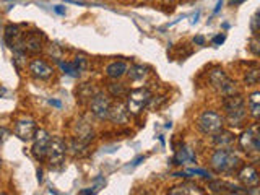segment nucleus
Returning <instances> with one entry per match:
<instances>
[{"instance_id": "nucleus-1", "label": "nucleus", "mask_w": 260, "mask_h": 195, "mask_svg": "<svg viewBox=\"0 0 260 195\" xmlns=\"http://www.w3.org/2000/svg\"><path fill=\"white\" fill-rule=\"evenodd\" d=\"M223 108L226 112V120L231 127L244 125V122H246V117H247V106L239 93L224 96Z\"/></svg>"}, {"instance_id": "nucleus-2", "label": "nucleus", "mask_w": 260, "mask_h": 195, "mask_svg": "<svg viewBox=\"0 0 260 195\" xmlns=\"http://www.w3.org/2000/svg\"><path fill=\"white\" fill-rule=\"evenodd\" d=\"M210 165L216 174H231L241 168V159L231 148H218L211 156Z\"/></svg>"}, {"instance_id": "nucleus-3", "label": "nucleus", "mask_w": 260, "mask_h": 195, "mask_svg": "<svg viewBox=\"0 0 260 195\" xmlns=\"http://www.w3.org/2000/svg\"><path fill=\"white\" fill-rule=\"evenodd\" d=\"M151 91L148 88H137L127 93V111L130 116H138L151 103Z\"/></svg>"}, {"instance_id": "nucleus-4", "label": "nucleus", "mask_w": 260, "mask_h": 195, "mask_svg": "<svg viewBox=\"0 0 260 195\" xmlns=\"http://www.w3.org/2000/svg\"><path fill=\"white\" fill-rule=\"evenodd\" d=\"M67 143L62 137H51V142H49V148H47V165L51 169H59L62 168L65 156H67Z\"/></svg>"}, {"instance_id": "nucleus-5", "label": "nucleus", "mask_w": 260, "mask_h": 195, "mask_svg": "<svg viewBox=\"0 0 260 195\" xmlns=\"http://www.w3.org/2000/svg\"><path fill=\"white\" fill-rule=\"evenodd\" d=\"M210 83L219 94H223V96L238 93V85H236V81L228 77L223 72V69H219V67L210 72Z\"/></svg>"}, {"instance_id": "nucleus-6", "label": "nucleus", "mask_w": 260, "mask_h": 195, "mask_svg": "<svg viewBox=\"0 0 260 195\" xmlns=\"http://www.w3.org/2000/svg\"><path fill=\"white\" fill-rule=\"evenodd\" d=\"M223 125H224V119L215 111H205L199 117V128L207 135H215L223 128Z\"/></svg>"}, {"instance_id": "nucleus-7", "label": "nucleus", "mask_w": 260, "mask_h": 195, "mask_svg": "<svg viewBox=\"0 0 260 195\" xmlns=\"http://www.w3.org/2000/svg\"><path fill=\"white\" fill-rule=\"evenodd\" d=\"M239 146L242 151L247 154H257L260 151V135H258V127L257 124L244 130L239 137Z\"/></svg>"}, {"instance_id": "nucleus-8", "label": "nucleus", "mask_w": 260, "mask_h": 195, "mask_svg": "<svg viewBox=\"0 0 260 195\" xmlns=\"http://www.w3.org/2000/svg\"><path fill=\"white\" fill-rule=\"evenodd\" d=\"M32 156H35L38 161H44L46 154H47V148H49V142H51V135H49L47 130L44 128H38L35 137H32Z\"/></svg>"}, {"instance_id": "nucleus-9", "label": "nucleus", "mask_w": 260, "mask_h": 195, "mask_svg": "<svg viewBox=\"0 0 260 195\" xmlns=\"http://www.w3.org/2000/svg\"><path fill=\"white\" fill-rule=\"evenodd\" d=\"M36 122L32 117H20L18 120L15 122V128H13V134L20 138L23 142H29L32 140V137L36 134Z\"/></svg>"}, {"instance_id": "nucleus-10", "label": "nucleus", "mask_w": 260, "mask_h": 195, "mask_svg": "<svg viewBox=\"0 0 260 195\" xmlns=\"http://www.w3.org/2000/svg\"><path fill=\"white\" fill-rule=\"evenodd\" d=\"M111 98L104 93H96L91 98V103H89V109L91 114L96 116L98 119H108L109 116V109H111Z\"/></svg>"}, {"instance_id": "nucleus-11", "label": "nucleus", "mask_w": 260, "mask_h": 195, "mask_svg": "<svg viewBox=\"0 0 260 195\" xmlns=\"http://www.w3.org/2000/svg\"><path fill=\"white\" fill-rule=\"evenodd\" d=\"M24 32H21L20 26L16 24H8L5 28V43L8 47H12L15 52H23L21 51V41H23Z\"/></svg>"}, {"instance_id": "nucleus-12", "label": "nucleus", "mask_w": 260, "mask_h": 195, "mask_svg": "<svg viewBox=\"0 0 260 195\" xmlns=\"http://www.w3.org/2000/svg\"><path fill=\"white\" fill-rule=\"evenodd\" d=\"M208 189L215 193H247V189L231 182H224L221 179H213L208 184Z\"/></svg>"}, {"instance_id": "nucleus-13", "label": "nucleus", "mask_w": 260, "mask_h": 195, "mask_svg": "<svg viewBox=\"0 0 260 195\" xmlns=\"http://www.w3.org/2000/svg\"><path fill=\"white\" fill-rule=\"evenodd\" d=\"M41 36L38 31H32V32H28V35L23 36V41H21V51L23 52H28V54H38L41 52V49H43V41H41Z\"/></svg>"}, {"instance_id": "nucleus-14", "label": "nucleus", "mask_w": 260, "mask_h": 195, "mask_svg": "<svg viewBox=\"0 0 260 195\" xmlns=\"http://www.w3.org/2000/svg\"><path fill=\"white\" fill-rule=\"evenodd\" d=\"M29 73L38 80H47L52 77L54 69L43 59H35L29 62Z\"/></svg>"}, {"instance_id": "nucleus-15", "label": "nucleus", "mask_w": 260, "mask_h": 195, "mask_svg": "<svg viewBox=\"0 0 260 195\" xmlns=\"http://www.w3.org/2000/svg\"><path fill=\"white\" fill-rule=\"evenodd\" d=\"M238 179L239 182L246 187H257L258 182H260V177H258V173L254 166H244L239 173H238Z\"/></svg>"}, {"instance_id": "nucleus-16", "label": "nucleus", "mask_w": 260, "mask_h": 195, "mask_svg": "<svg viewBox=\"0 0 260 195\" xmlns=\"http://www.w3.org/2000/svg\"><path fill=\"white\" fill-rule=\"evenodd\" d=\"M128 111H127V106L124 103H117V104H111V109H109V116L108 119L114 124H127L128 120Z\"/></svg>"}, {"instance_id": "nucleus-17", "label": "nucleus", "mask_w": 260, "mask_h": 195, "mask_svg": "<svg viewBox=\"0 0 260 195\" xmlns=\"http://www.w3.org/2000/svg\"><path fill=\"white\" fill-rule=\"evenodd\" d=\"M171 195H202L203 189H200L199 185H195L192 182H184V184H179L174 185L173 189H169Z\"/></svg>"}, {"instance_id": "nucleus-18", "label": "nucleus", "mask_w": 260, "mask_h": 195, "mask_svg": "<svg viewBox=\"0 0 260 195\" xmlns=\"http://www.w3.org/2000/svg\"><path fill=\"white\" fill-rule=\"evenodd\" d=\"M234 142H236V135L231 132H224L223 128L219 130V132H216L213 137V143L218 148H231Z\"/></svg>"}, {"instance_id": "nucleus-19", "label": "nucleus", "mask_w": 260, "mask_h": 195, "mask_svg": "<svg viewBox=\"0 0 260 195\" xmlns=\"http://www.w3.org/2000/svg\"><path fill=\"white\" fill-rule=\"evenodd\" d=\"M127 63L125 62H112L109 63L108 67H106V75H108L109 78H114L117 80L120 77H124L127 73Z\"/></svg>"}, {"instance_id": "nucleus-20", "label": "nucleus", "mask_w": 260, "mask_h": 195, "mask_svg": "<svg viewBox=\"0 0 260 195\" xmlns=\"http://www.w3.org/2000/svg\"><path fill=\"white\" fill-rule=\"evenodd\" d=\"M247 108L250 111V116L254 119H258L260 117V93L258 91H254L247 100Z\"/></svg>"}, {"instance_id": "nucleus-21", "label": "nucleus", "mask_w": 260, "mask_h": 195, "mask_svg": "<svg viewBox=\"0 0 260 195\" xmlns=\"http://www.w3.org/2000/svg\"><path fill=\"white\" fill-rule=\"evenodd\" d=\"M189 161H195V154L192 153L190 148L182 146L181 150H177L174 156V165H185V162H189Z\"/></svg>"}, {"instance_id": "nucleus-22", "label": "nucleus", "mask_w": 260, "mask_h": 195, "mask_svg": "<svg viewBox=\"0 0 260 195\" xmlns=\"http://www.w3.org/2000/svg\"><path fill=\"white\" fill-rule=\"evenodd\" d=\"M127 73H128L130 80L138 81V80H143L146 77V73H148V69H146L145 65H134V67L127 69Z\"/></svg>"}, {"instance_id": "nucleus-23", "label": "nucleus", "mask_w": 260, "mask_h": 195, "mask_svg": "<svg viewBox=\"0 0 260 195\" xmlns=\"http://www.w3.org/2000/svg\"><path fill=\"white\" fill-rule=\"evenodd\" d=\"M108 89H109V94L112 98H117V100H120V98H125L127 96V88L122 85V83H109L108 85Z\"/></svg>"}, {"instance_id": "nucleus-24", "label": "nucleus", "mask_w": 260, "mask_h": 195, "mask_svg": "<svg viewBox=\"0 0 260 195\" xmlns=\"http://www.w3.org/2000/svg\"><path fill=\"white\" fill-rule=\"evenodd\" d=\"M59 65H60V69L63 70V73L65 75H69V77H72V78H78L80 77V70L77 69V65L75 63H70V62H59Z\"/></svg>"}, {"instance_id": "nucleus-25", "label": "nucleus", "mask_w": 260, "mask_h": 195, "mask_svg": "<svg viewBox=\"0 0 260 195\" xmlns=\"http://www.w3.org/2000/svg\"><path fill=\"white\" fill-rule=\"evenodd\" d=\"M260 80V70L258 69H252L246 73V77H244V81L247 83V86H254L258 83Z\"/></svg>"}, {"instance_id": "nucleus-26", "label": "nucleus", "mask_w": 260, "mask_h": 195, "mask_svg": "<svg viewBox=\"0 0 260 195\" xmlns=\"http://www.w3.org/2000/svg\"><path fill=\"white\" fill-rule=\"evenodd\" d=\"M77 65V69L80 70V72H83V70H86L88 69V59L85 55H77V59H75V62H73Z\"/></svg>"}, {"instance_id": "nucleus-27", "label": "nucleus", "mask_w": 260, "mask_h": 195, "mask_svg": "<svg viewBox=\"0 0 260 195\" xmlns=\"http://www.w3.org/2000/svg\"><path fill=\"white\" fill-rule=\"evenodd\" d=\"M258 46H260V43H258V39H257V35H254V38H250V41H249V49H250L254 55L260 54V47Z\"/></svg>"}, {"instance_id": "nucleus-28", "label": "nucleus", "mask_w": 260, "mask_h": 195, "mask_svg": "<svg viewBox=\"0 0 260 195\" xmlns=\"http://www.w3.org/2000/svg\"><path fill=\"white\" fill-rule=\"evenodd\" d=\"M185 173H187V174H195V176H200V177H203V179H210V177H211V176H210V173H207L205 169H197V168L187 169Z\"/></svg>"}, {"instance_id": "nucleus-29", "label": "nucleus", "mask_w": 260, "mask_h": 195, "mask_svg": "<svg viewBox=\"0 0 260 195\" xmlns=\"http://www.w3.org/2000/svg\"><path fill=\"white\" fill-rule=\"evenodd\" d=\"M258 12L254 15V16H252V21H250V31H252V35H257V32H258Z\"/></svg>"}, {"instance_id": "nucleus-30", "label": "nucleus", "mask_w": 260, "mask_h": 195, "mask_svg": "<svg viewBox=\"0 0 260 195\" xmlns=\"http://www.w3.org/2000/svg\"><path fill=\"white\" fill-rule=\"evenodd\" d=\"M224 39H226V36H224V35H216L213 39H211V43H213L215 46H221V44L224 43Z\"/></svg>"}, {"instance_id": "nucleus-31", "label": "nucleus", "mask_w": 260, "mask_h": 195, "mask_svg": "<svg viewBox=\"0 0 260 195\" xmlns=\"http://www.w3.org/2000/svg\"><path fill=\"white\" fill-rule=\"evenodd\" d=\"M8 134H10V132H8V130H7L5 127H0V146H2V145H4V142L7 140Z\"/></svg>"}, {"instance_id": "nucleus-32", "label": "nucleus", "mask_w": 260, "mask_h": 195, "mask_svg": "<svg viewBox=\"0 0 260 195\" xmlns=\"http://www.w3.org/2000/svg\"><path fill=\"white\" fill-rule=\"evenodd\" d=\"M104 184H106L104 179H103V177H98L96 181H94V187H93V189H94L96 192H100V190H101V187H103Z\"/></svg>"}, {"instance_id": "nucleus-33", "label": "nucleus", "mask_w": 260, "mask_h": 195, "mask_svg": "<svg viewBox=\"0 0 260 195\" xmlns=\"http://www.w3.org/2000/svg\"><path fill=\"white\" fill-rule=\"evenodd\" d=\"M193 44L203 46V44H205V38H203V36H195V38H193Z\"/></svg>"}, {"instance_id": "nucleus-34", "label": "nucleus", "mask_w": 260, "mask_h": 195, "mask_svg": "<svg viewBox=\"0 0 260 195\" xmlns=\"http://www.w3.org/2000/svg\"><path fill=\"white\" fill-rule=\"evenodd\" d=\"M54 10H55V13H59V15H65V8L62 5H55Z\"/></svg>"}, {"instance_id": "nucleus-35", "label": "nucleus", "mask_w": 260, "mask_h": 195, "mask_svg": "<svg viewBox=\"0 0 260 195\" xmlns=\"http://www.w3.org/2000/svg\"><path fill=\"white\" fill-rule=\"evenodd\" d=\"M221 7H223V0H218V2H216V7H215V10H213V13H218L219 10H221Z\"/></svg>"}, {"instance_id": "nucleus-36", "label": "nucleus", "mask_w": 260, "mask_h": 195, "mask_svg": "<svg viewBox=\"0 0 260 195\" xmlns=\"http://www.w3.org/2000/svg\"><path fill=\"white\" fill-rule=\"evenodd\" d=\"M143 159H145V156H138V158H135V159L132 161V166H138Z\"/></svg>"}, {"instance_id": "nucleus-37", "label": "nucleus", "mask_w": 260, "mask_h": 195, "mask_svg": "<svg viewBox=\"0 0 260 195\" xmlns=\"http://www.w3.org/2000/svg\"><path fill=\"white\" fill-rule=\"evenodd\" d=\"M88 193H96L94 189H83V190H80V195H88Z\"/></svg>"}, {"instance_id": "nucleus-38", "label": "nucleus", "mask_w": 260, "mask_h": 195, "mask_svg": "<svg viewBox=\"0 0 260 195\" xmlns=\"http://www.w3.org/2000/svg\"><path fill=\"white\" fill-rule=\"evenodd\" d=\"M49 104H52V106H55V108H62V104H60V101H57V100H49Z\"/></svg>"}, {"instance_id": "nucleus-39", "label": "nucleus", "mask_w": 260, "mask_h": 195, "mask_svg": "<svg viewBox=\"0 0 260 195\" xmlns=\"http://www.w3.org/2000/svg\"><path fill=\"white\" fill-rule=\"evenodd\" d=\"M242 2H244V0H231V2H230V4L236 7V5H239V4H242Z\"/></svg>"}, {"instance_id": "nucleus-40", "label": "nucleus", "mask_w": 260, "mask_h": 195, "mask_svg": "<svg viewBox=\"0 0 260 195\" xmlns=\"http://www.w3.org/2000/svg\"><path fill=\"white\" fill-rule=\"evenodd\" d=\"M38 181H39V182L43 181V171H41V169L38 171Z\"/></svg>"}, {"instance_id": "nucleus-41", "label": "nucleus", "mask_w": 260, "mask_h": 195, "mask_svg": "<svg viewBox=\"0 0 260 195\" xmlns=\"http://www.w3.org/2000/svg\"><path fill=\"white\" fill-rule=\"evenodd\" d=\"M199 16H200V12H197V13H195V16H193L192 23H197V21H199Z\"/></svg>"}, {"instance_id": "nucleus-42", "label": "nucleus", "mask_w": 260, "mask_h": 195, "mask_svg": "<svg viewBox=\"0 0 260 195\" xmlns=\"http://www.w3.org/2000/svg\"><path fill=\"white\" fill-rule=\"evenodd\" d=\"M162 2H166V4H171V2H174V0H162Z\"/></svg>"}, {"instance_id": "nucleus-43", "label": "nucleus", "mask_w": 260, "mask_h": 195, "mask_svg": "<svg viewBox=\"0 0 260 195\" xmlns=\"http://www.w3.org/2000/svg\"><path fill=\"white\" fill-rule=\"evenodd\" d=\"M0 166H2V159H0Z\"/></svg>"}]
</instances>
